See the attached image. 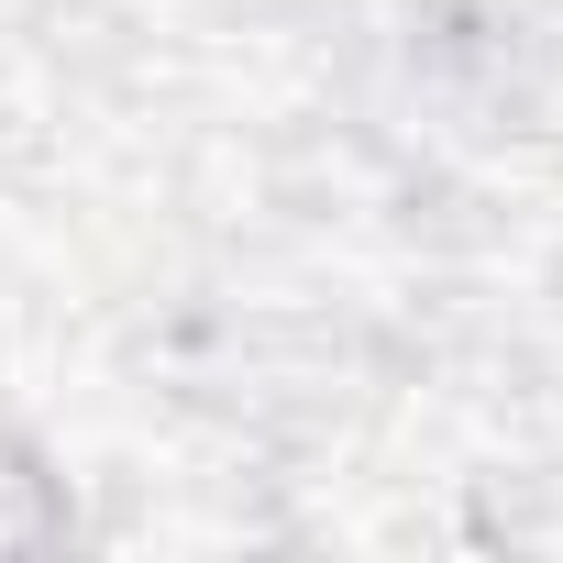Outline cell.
Instances as JSON below:
<instances>
[{
	"mask_svg": "<svg viewBox=\"0 0 563 563\" xmlns=\"http://www.w3.org/2000/svg\"><path fill=\"white\" fill-rule=\"evenodd\" d=\"M78 541V486L67 464L0 409V563H56Z\"/></svg>",
	"mask_w": 563,
	"mask_h": 563,
	"instance_id": "cell-1",
	"label": "cell"
}]
</instances>
